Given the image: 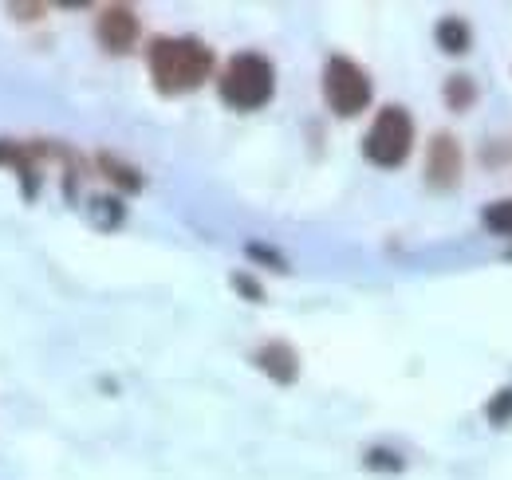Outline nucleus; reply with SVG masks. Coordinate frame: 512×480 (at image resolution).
<instances>
[{
  "instance_id": "obj_1",
  "label": "nucleus",
  "mask_w": 512,
  "mask_h": 480,
  "mask_svg": "<svg viewBox=\"0 0 512 480\" xmlns=\"http://www.w3.org/2000/svg\"><path fill=\"white\" fill-rule=\"evenodd\" d=\"M209 71H213V52L193 36H162L150 44V75L166 95L201 87Z\"/></svg>"
},
{
  "instance_id": "obj_12",
  "label": "nucleus",
  "mask_w": 512,
  "mask_h": 480,
  "mask_svg": "<svg viewBox=\"0 0 512 480\" xmlns=\"http://www.w3.org/2000/svg\"><path fill=\"white\" fill-rule=\"evenodd\" d=\"M367 465H371V469H390V473H398V469H402V461H398L394 453H383V449L367 453Z\"/></svg>"
},
{
  "instance_id": "obj_2",
  "label": "nucleus",
  "mask_w": 512,
  "mask_h": 480,
  "mask_svg": "<svg viewBox=\"0 0 512 480\" xmlns=\"http://www.w3.org/2000/svg\"><path fill=\"white\" fill-rule=\"evenodd\" d=\"M276 91V75H272V63L256 52H241L233 56L225 75H221V99L233 107V111H256L272 99Z\"/></svg>"
},
{
  "instance_id": "obj_10",
  "label": "nucleus",
  "mask_w": 512,
  "mask_h": 480,
  "mask_svg": "<svg viewBox=\"0 0 512 480\" xmlns=\"http://www.w3.org/2000/svg\"><path fill=\"white\" fill-rule=\"evenodd\" d=\"M473 95H477V91H473V83H469L465 75H453V79H449L446 99H449V107H453V111H465V107L473 103Z\"/></svg>"
},
{
  "instance_id": "obj_3",
  "label": "nucleus",
  "mask_w": 512,
  "mask_h": 480,
  "mask_svg": "<svg viewBox=\"0 0 512 480\" xmlns=\"http://www.w3.org/2000/svg\"><path fill=\"white\" fill-rule=\"evenodd\" d=\"M323 99L343 119L359 115L371 103V79H367V71L355 60H347V56H331L327 67H323Z\"/></svg>"
},
{
  "instance_id": "obj_13",
  "label": "nucleus",
  "mask_w": 512,
  "mask_h": 480,
  "mask_svg": "<svg viewBox=\"0 0 512 480\" xmlns=\"http://www.w3.org/2000/svg\"><path fill=\"white\" fill-rule=\"evenodd\" d=\"M233 284H237V288H241L245 296H253V300H260V288H256V284L249 280V276H233Z\"/></svg>"
},
{
  "instance_id": "obj_7",
  "label": "nucleus",
  "mask_w": 512,
  "mask_h": 480,
  "mask_svg": "<svg viewBox=\"0 0 512 480\" xmlns=\"http://www.w3.org/2000/svg\"><path fill=\"white\" fill-rule=\"evenodd\" d=\"M256 366L268 374V378H276V382H296V374H300V362H296V351L288 347V343H264L260 351H256Z\"/></svg>"
},
{
  "instance_id": "obj_8",
  "label": "nucleus",
  "mask_w": 512,
  "mask_h": 480,
  "mask_svg": "<svg viewBox=\"0 0 512 480\" xmlns=\"http://www.w3.org/2000/svg\"><path fill=\"white\" fill-rule=\"evenodd\" d=\"M434 36H438V48L449 52V56H461V52H469V44H473V32H469V24H465L461 16H446Z\"/></svg>"
},
{
  "instance_id": "obj_4",
  "label": "nucleus",
  "mask_w": 512,
  "mask_h": 480,
  "mask_svg": "<svg viewBox=\"0 0 512 480\" xmlns=\"http://www.w3.org/2000/svg\"><path fill=\"white\" fill-rule=\"evenodd\" d=\"M410 146H414V122L402 107H386L363 138V154L383 170L402 166L410 158Z\"/></svg>"
},
{
  "instance_id": "obj_6",
  "label": "nucleus",
  "mask_w": 512,
  "mask_h": 480,
  "mask_svg": "<svg viewBox=\"0 0 512 480\" xmlns=\"http://www.w3.org/2000/svg\"><path fill=\"white\" fill-rule=\"evenodd\" d=\"M426 174H430V185L434 189H449L457 174H461V150L449 134H438L430 142V158H426Z\"/></svg>"
},
{
  "instance_id": "obj_11",
  "label": "nucleus",
  "mask_w": 512,
  "mask_h": 480,
  "mask_svg": "<svg viewBox=\"0 0 512 480\" xmlns=\"http://www.w3.org/2000/svg\"><path fill=\"white\" fill-rule=\"evenodd\" d=\"M489 421H493V425L512 421V390H501V394L489 402Z\"/></svg>"
},
{
  "instance_id": "obj_5",
  "label": "nucleus",
  "mask_w": 512,
  "mask_h": 480,
  "mask_svg": "<svg viewBox=\"0 0 512 480\" xmlns=\"http://www.w3.org/2000/svg\"><path fill=\"white\" fill-rule=\"evenodd\" d=\"M95 36H99V44H103L107 52H119V56H123V52L134 48V40H138V16L130 12L127 4H111V8L99 12Z\"/></svg>"
},
{
  "instance_id": "obj_9",
  "label": "nucleus",
  "mask_w": 512,
  "mask_h": 480,
  "mask_svg": "<svg viewBox=\"0 0 512 480\" xmlns=\"http://www.w3.org/2000/svg\"><path fill=\"white\" fill-rule=\"evenodd\" d=\"M481 221H485V229H489V233H497V237H512V201H493V205H485Z\"/></svg>"
}]
</instances>
